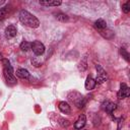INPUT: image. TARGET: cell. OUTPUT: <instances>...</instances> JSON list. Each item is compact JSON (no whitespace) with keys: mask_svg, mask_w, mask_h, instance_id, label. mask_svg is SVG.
I'll return each instance as SVG.
<instances>
[{"mask_svg":"<svg viewBox=\"0 0 130 130\" xmlns=\"http://www.w3.org/2000/svg\"><path fill=\"white\" fill-rule=\"evenodd\" d=\"M17 34V29L14 25H8L6 28H5V37L7 39H12L16 36Z\"/></svg>","mask_w":130,"mask_h":130,"instance_id":"cell-8","label":"cell"},{"mask_svg":"<svg viewBox=\"0 0 130 130\" xmlns=\"http://www.w3.org/2000/svg\"><path fill=\"white\" fill-rule=\"evenodd\" d=\"M130 94V90H129V87L127 86L126 83H121L120 84V90L118 92V98L119 99H125V98H128Z\"/></svg>","mask_w":130,"mask_h":130,"instance_id":"cell-6","label":"cell"},{"mask_svg":"<svg viewBox=\"0 0 130 130\" xmlns=\"http://www.w3.org/2000/svg\"><path fill=\"white\" fill-rule=\"evenodd\" d=\"M95 80L90 76V75H88L87 77H86V80H85V88L87 89V90H90V89H93V87L95 86Z\"/></svg>","mask_w":130,"mask_h":130,"instance_id":"cell-11","label":"cell"},{"mask_svg":"<svg viewBox=\"0 0 130 130\" xmlns=\"http://www.w3.org/2000/svg\"><path fill=\"white\" fill-rule=\"evenodd\" d=\"M94 26L101 30L105 29L107 27V22L104 20V19H98L95 22H94Z\"/></svg>","mask_w":130,"mask_h":130,"instance_id":"cell-15","label":"cell"},{"mask_svg":"<svg viewBox=\"0 0 130 130\" xmlns=\"http://www.w3.org/2000/svg\"><path fill=\"white\" fill-rule=\"evenodd\" d=\"M95 68H96V71H98L95 82L103 83V82L107 79V72L104 70V68H103L101 65H96V66H95Z\"/></svg>","mask_w":130,"mask_h":130,"instance_id":"cell-5","label":"cell"},{"mask_svg":"<svg viewBox=\"0 0 130 130\" xmlns=\"http://www.w3.org/2000/svg\"><path fill=\"white\" fill-rule=\"evenodd\" d=\"M56 18H57L59 21H62V22L68 21V19H69V17H68L66 14H64V13H57V14H56Z\"/></svg>","mask_w":130,"mask_h":130,"instance_id":"cell-17","label":"cell"},{"mask_svg":"<svg viewBox=\"0 0 130 130\" xmlns=\"http://www.w3.org/2000/svg\"><path fill=\"white\" fill-rule=\"evenodd\" d=\"M68 99H69L78 109L83 108L84 105H85V102H86L85 99L83 98V95H82L81 93L77 92V91H72V92H70L69 95H68Z\"/></svg>","mask_w":130,"mask_h":130,"instance_id":"cell-3","label":"cell"},{"mask_svg":"<svg viewBox=\"0 0 130 130\" xmlns=\"http://www.w3.org/2000/svg\"><path fill=\"white\" fill-rule=\"evenodd\" d=\"M60 121H61V122H60V125H61V126H63V127H64V126H66V127H67V126L69 125V121H68V120L60 119Z\"/></svg>","mask_w":130,"mask_h":130,"instance_id":"cell-21","label":"cell"},{"mask_svg":"<svg viewBox=\"0 0 130 130\" xmlns=\"http://www.w3.org/2000/svg\"><path fill=\"white\" fill-rule=\"evenodd\" d=\"M20 49L21 51H24V52H27L31 49V43H28L26 41H23L21 44H20Z\"/></svg>","mask_w":130,"mask_h":130,"instance_id":"cell-16","label":"cell"},{"mask_svg":"<svg viewBox=\"0 0 130 130\" xmlns=\"http://www.w3.org/2000/svg\"><path fill=\"white\" fill-rule=\"evenodd\" d=\"M2 64H3V74L8 83L15 84L16 83V78L12 69V66L10 65V62L7 59H2Z\"/></svg>","mask_w":130,"mask_h":130,"instance_id":"cell-2","label":"cell"},{"mask_svg":"<svg viewBox=\"0 0 130 130\" xmlns=\"http://www.w3.org/2000/svg\"><path fill=\"white\" fill-rule=\"evenodd\" d=\"M4 2H5V1H3V0H2V1H0V5H1V4H3Z\"/></svg>","mask_w":130,"mask_h":130,"instance_id":"cell-22","label":"cell"},{"mask_svg":"<svg viewBox=\"0 0 130 130\" xmlns=\"http://www.w3.org/2000/svg\"><path fill=\"white\" fill-rule=\"evenodd\" d=\"M79 130H87V129H79Z\"/></svg>","mask_w":130,"mask_h":130,"instance_id":"cell-23","label":"cell"},{"mask_svg":"<svg viewBox=\"0 0 130 130\" xmlns=\"http://www.w3.org/2000/svg\"><path fill=\"white\" fill-rule=\"evenodd\" d=\"M31 50L37 56H41L45 52V46L40 41H34L31 43Z\"/></svg>","mask_w":130,"mask_h":130,"instance_id":"cell-4","label":"cell"},{"mask_svg":"<svg viewBox=\"0 0 130 130\" xmlns=\"http://www.w3.org/2000/svg\"><path fill=\"white\" fill-rule=\"evenodd\" d=\"M85 122H86V117H85V115H84V114L79 115V117L77 118L76 122L74 123L75 129H77V130L82 129V128L84 127V125H85Z\"/></svg>","mask_w":130,"mask_h":130,"instance_id":"cell-7","label":"cell"},{"mask_svg":"<svg viewBox=\"0 0 130 130\" xmlns=\"http://www.w3.org/2000/svg\"><path fill=\"white\" fill-rule=\"evenodd\" d=\"M120 54L122 55V57L125 58L126 61H129V54H128V52H127L124 48H121V49H120Z\"/></svg>","mask_w":130,"mask_h":130,"instance_id":"cell-20","label":"cell"},{"mask_svg":"<svg viewBox=\"0 0 130 130\" xmlns=\"http://www.w3.org/2000/svg\"><path fill=\"white\" fill-rule=\"evenodd\" d=\"M58 107H59V110L64 114H70L71 113V108H70L69 104L66 102H60Z\"/></svg>","mask_w":130,"mask_h":130,"instance_id":"cell-10","label":"cell"},{"mask_svg":"<svg viewBox=\"0 0 130 130\" xmlns=\"http://www.w3.org/2000/svg\"><path fill=\"white\" fill-rule=\"evenodd\" d=\"M16 76L19 78H22V79H27L29 77V73L24 68H18L16 70Z\"/></svg>","mask_w":130,"mask_h":130,"instance_id":"cell-12","label":"cell"},{"mask_svg":"<svg viewBox=\"0 0 130 130\" xmlns=\"http://www.w3.org/2000/svg\"><path fill=\"white\" fill-rule=\"evenodd\" d=\"M86 65H87V62H86V57H84L83 58V60H81L80 61V63H79V70L80 71H84L85 69H86Z\"/></svg>","mask_w":130,"mask_h":130,"instance_id":"cell-18","label":"cell"},{"mask_svg":"<svg viewBox=\"0 0 130 130\" xmlns=\"http://www.w3.org/2000/svg\"><path fill=\"white\" fill-rule=\"evenodd\" d=\"M61 1L60 0H46V1H40L41 5H45V6H59L61 5Z\"/></svg>","mask_w":130,"mask_h":130,"instance_id":"cell-13","label":"cell"},{"mask_svg":"<svg viewBox=\"0 0 130 130\" xmlns=\"http://www.w3.org/2000/svg\"><path fill=\"white\" fill-rule=\"evenodd\" d=\"M122 10L124 13H129L130 12V1H127L122 5Z\"/></svg>","mask_w":130,"mask_h":130,"instance_id":"cell-19","label":"cell"},{"mask_svg":"<svg viewBox=\"0 0 130 130\" xmlns=\"http://www.w3.org/2000/svg\"><path fill=\"white\" fill-rule=\"evenodd\" d=\"M19 20L22 24L31 28H37L40 25V20L34 14L29 13L26 10H21L19 12Z\"/></svg>","mask_w":130,"mask_h":130,"instance_id":"cell-1","label":"cell"},{"mask_svg":"<svg viewBox=\"0 0 130 130\" xmlns=\"http://www.w3.org/2000/svg\"><path fill=\"white\" fill-rule=\"evenodd\" d=\"M103 106H104L103 108H104L108 113H112V112L116 109V105H115L114 103H112V102H106V103H104Z\"/></svg>","mask_w":130,"mask_h":130,"instance_id":"cell-14","label":"cell"},{"mask_svg":"<svg viewBox=\"0 0 130 130\" xmlns=\"http://www.w3.org/2000/svg\"><path fill=\"white\" fill-rule=\"evenodd\" d=\"M11 10H12V8H11L10 5H6L4 7H1L0 8V21L3 20L4 18H6L9 15V13L11 12Z\"/></svg>","mask_w":130,"mask_h":130,"instance_id":"cell-9","label":"cell"}]
</instances>
